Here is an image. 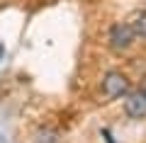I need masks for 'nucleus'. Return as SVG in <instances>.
<instances>
[{"mask_svg": "<svg viewBox=\"0 0 146 143\" xmlns=\"http://www.w3.org/2000/svg\"><path fill=\"white\" fill-rule=\"evenodd\" d=\"M136 41L139 39H136L129 20L127 22H112V24L107 27V32H105V44H107V49L112 53H117V56L129 53L131 49L136 46Z\"/></svg>", "mask_w": 146, "mask_h": 143, "instance_id": "f257e3e1", "label": "nucleus"}, {"mask_svg": "<svg viewBox=\"0 0 146 143\" xmlns=\"http://www.w3.org/2000/svg\"><path fill=\"white\" fill-rule=\"evenodd\" d=\"M100 97H102V102H115V100H124V95L131 90V80L127 73L117 71V68H110V71L102 73V78H100Z\"/></svg>", "mask_w": 146, "mask_h": 143, "instance_id": "f03ea898", "label": "nucleus"}, {"mask_svg": "<svg viewBox=\"0 0 146 143\" xmlns=\"http://www.w3.org/2000/svg\"><path fill=\"white\" fill-rule=\"evenodd\" d=\"M122 112L129 121H144L146 119V95L136 87V90H129L122 100Z\"/></svg>", "mask_w": 146, "mask_h": 143, "instance_id": "7ed1b4c3", "label": "nucleus"}, {"mask_svg": "<svg viewBox=\"0 0 146 143\" xmlns=\"http://www.w3.org/2000/svg\"><path fill=\"white\" fill-rule=\"evenodd\" d=\"M34 143H63V136L54 126H39L34 131Z\"/></svg>", "mask_w": 146, "mask_h": 143, "instance_id": "20e7f679", "label": "nucleus"}, {"mask_svg": "<svg viewBox=\"0 0 146 143\" xmlns=\"http://www.w3.org/2000/svg\"><path fill=\"white\" fill-rule=\"evenodd\" d=\"M129 24H131V29H134L136 39L146 41V10H136L134 15L129 17Z\"/></svg>", "mask_w": 146, "mask_h": 143, "instance_id": "39448f33", "label": "nucleus"}, {"mask_svg": "<svg viewBox=\"0 0 146 143\" xmlns=\"http://www.w3.org/2000/svg\"><path fill=\"white\" fill-rule=\"evenodd\" d=\"M139 90H141V92H144V95H146V75L141 78V82H139Z\"/></svg>", "mask_w": 146, "mask_h": 143, "instance_id": "423d86ee", "label": "nucleus"}, {"mask_svg": "<svg viewBox=\"0 0 146 143\" xmlns=\"http://www.w3.org/2000/svg\"><path fill=\"white\" fill-rule=\"evenodd\" d=\"M0 143H7V138H5V136H3V133H0Z\"/></svg>", "mask_w": 146, "mask_h": 143, "instance_id": "0eeeda50", "label": "nucleus"}]
</instances>
